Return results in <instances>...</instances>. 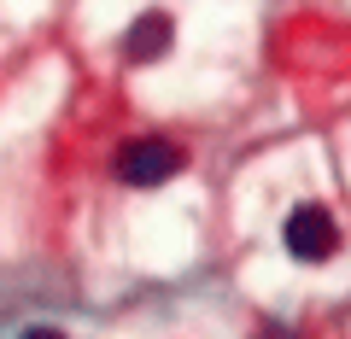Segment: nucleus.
I'll use <instances>...</instances> for the list:
<instances>
[{"mask_svg": "<svg viewBox=\"0 0 351 339\" xmlns=\"http://www.w3.org/2000/svg\"><path fill=\"white\" fill-rule=\"evenodd\" d=\"M170 18L164 12H141L135 24H129V36H123V59H135V64H152V59H164L170 53Z\"/></svg>", "mask_w": 351, "mask_h": 339, "instance_id": "3", "label": "nucleus"}, {"mask_svg": "<svg viewBox=\"0 0 351 339\" xmlns=\"http://www.w3.org/2000/svg\"><path fill=\"white\" fill-rule=\"evenodd\" d=\"M334 246H339V228L322 205H299L287 216V251L299 264H322V258H334Z\"/></svg>", "mask_w": 351, "mask_h": 339, "instance_id": "2", "label": "nucleus"}, {"mask_svg": "<svg viewBox=\"0 0 351 339\" xmlns=\"http://www.w3.org/2000/svg\"><path fill=\"white\" fill-rule=\"evenodd\" d=\"M182 147H170V140H129L123 152H117V176L129 181V188H158V181H170L176 170H182Z\"/></svg>", "mask_w": 351, "mask_h": 339, "instance_id": "1", "label": "nucleus"}, {"mask_svg": "<svg viewBox=\"0 0 351 339\" xmlns=\"http://www.w3.org/2000/svg\"><path fill=\"white\" fill-rule=\"evenodd\" d=\"M24 339H64V334H59V327H29Z\"/></svg>", "mask_w": 351, "mask_h": 339, "instance_id": "4", "label": "nucleus"}, {"mask_svg": "<svg viewBox=\"0 0 351 339\" xmlns=\"http://www.w3.org/2000/svg\"><path fill=\"white\" fill-rule=\"evenodd\" d=\"M258 339H287V334H281V327H269V334H258Z\"/></svg>", "mask_w": 351, "mask_h": 339, "instance_id": "5", "label": "nucleus"}]
</instances>
